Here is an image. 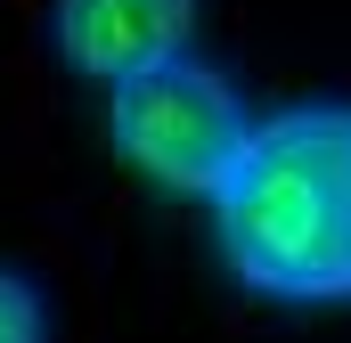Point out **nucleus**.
I'll list each match as a JSON object with an SVG mask.
<instances>
[{
    "instance_id": "f257e3e1",
    "label": "nucleus",
    "mask_w": 351,
    "mask_h": 343,
    "mask_svg": "<svg viewBox=\"0 0 351 343\" xmlns=\"http://www.w3.org/2000/svg\"><path fill=\"white\" fill-rule=\"evenodd\" d=\"M221 270L294 311L351 303V98H302L254 123L237 172L204 196Z\"/></svg>"
},
{
    "instance_id": "f03ea898",
    "label": "nucleus",
    "mask_w": 351,
    "mask_h": 343,
    "mask_svg": "<svg viewBox=\"0 0 351 343\" xmlns=\"http://www.w3.org/2000/svg\"><path fill=\"white\" fill-rule=\"evenodd\" d=\"M245 139H254L245 98L196 49H180V58H164V66H147V74L106 90V147L139 180L172 188V196H213L237 172Z\"/></svg>"
},
{
    "instance_id": "7ed1b4c3",
    "label": "nucleus",
    "mask_w": 351,
    "mask_h": 343,
    "mask_svg": "<svg viewBox=\"0 0 351 343\" xmlns=\"http://www.w3.org/2000/svg\"><path fill=\"white\" fill-rule=\"evenodd\" d=\"M49 41L82 82L114 90L196 41V0H58Z\"/></svg>"
},
{
    "instance_id": "20e7f679",
    "label": "nucleus",
    "mask_w": 351,
    "mask_h": 343,
    "mask_svg": "<svg viewBox=\"0 0 351 343\" xmlns=\"http://www.w3.org/2000/svg\"><path fill=\"white\" fill-rule=\"evenodd\" d=\"M49 335H58L49 294H41L16 261H0V343H49Z\"/></svg>"
}]
</instances>
